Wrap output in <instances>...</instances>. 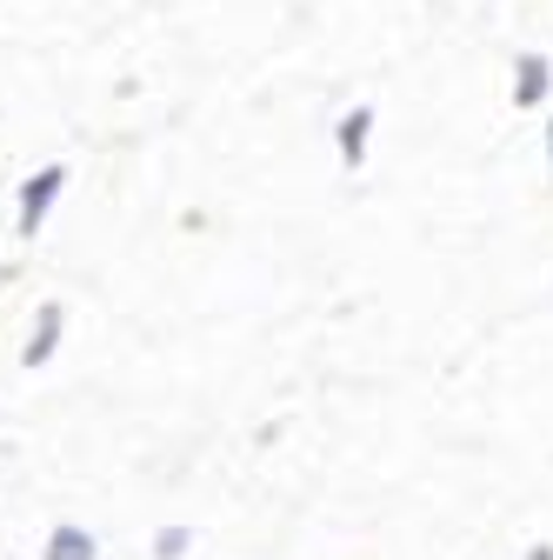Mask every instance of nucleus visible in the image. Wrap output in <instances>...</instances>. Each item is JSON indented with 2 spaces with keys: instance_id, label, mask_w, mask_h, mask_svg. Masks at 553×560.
I'll return each mask as SVG.
<instances>
[{
  "instance_id": "nucleus-2",
  "label": "nucleus",
  "mask_w": 553,
  "mask_h": 560,
  "mask_svg": "<svg viewBox=\"0 0 553 560\" xmlns=\"http://www.w3.org/2000/svg\"><path fill=\"white\" fill-rule=\"evenodd\" d=\"M94 547H87V534H74V527H60L54 534V560H87Z\"/></svg>"
},
{
  "instance_id": "nucleus-1",
  "label": "nucleus",
  "mask_w": 553,
  "mask_h": 560,
  "mask_svg": "<svg viewBox=\"0 0 553 560\" xmlns=\"http://www.w3.org/2000/svg\"><path fill=\"white\" fill-rule=\"evenodd\" d=\"M60 180H67V174H60V167H47V174H40V180L27 187V207H21V234H34V228H40V214H47V200L60 194Z\"/></svg>"
}]
</instances>
